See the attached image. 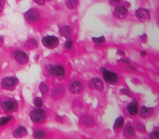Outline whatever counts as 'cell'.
<instances>
[{
	"instance_id": "obj_1",
	"label": "cell",
	"mask_w": 159,
	"mask_h": 139,
	"mask_svg": "<svg viewBox=\"0 0 159 139\" xmlns=\"http://www.w3.org/2000/svg\"><path fill=\"white\" fill-rule=\"evenodd\" d=\"M45 71L48 76L64 80L66 78V69L62 64H47L45 65Z\"/></svg>"
},
{
	"instance_id": "obj_2",
	"label": "cell",
	"mask_w": 159,
	"mask_h": 139,
	"mask_svg": "<svg viewBox=\"0 0 159 139\" xmlns=\"http://www.w3.org/2000/svg\"><path fill=\"white\" fill-rule=\"evenodd\" d=\"M30 119L36 124H43L47 120V113L44 109L40 107H37L31 110Z\"/></svg>"
},
{
	"instance_id": "obj_3",
	"label": "cell",
	"mask_w": 159,
	"mask_h": 139,
	"mask_svg": "<svg viewBox=\"0 0 159 139\" xmlns=\"http://www.w3.org/2000/svg\"><path fill=\"white\" fill-rule=\"evenodd\" d=\"M101 75H102L104 81H106L110 85H113V86L117 85L120 81L119 76L116 72L109 70V69H107L105 67L101 68Z\"/></svg>"
},
{
	"instance_id": "obj_4",
	"label": "cell",
	"mask_w": 159,
	"mask_h": 139,
	"mask_svg": "<svg viewBox=\"0 0 159 139\" xmlns=\"http://www.w3.org/2000/svg\"><path fill=\"white\" fill-rule=\"evenodd\" d=\"M0 106H1L3 111H5L6 113H14L18 110L19 108V105L18 103L11 98H7L5 100H3L1 103H0Z\"/></svg>"
},
{
	"instance_id": "obj_5",
	"label": "cell",
	"mask_w": 159,
	"mask_h": 139,
	"mask_svg": "<svg viewBox=\"0 0 159 139\" xmlns=\"http://www.w3.org/2000/svg\"><path fill=\"white\" fill-rule=\"evenodd\" d=\"M19 80L15 77H5L0 81V87L6 91H13L18 85Z\"/></svg>"
},
{
	"instance_id": "obj_6",
	"label": "cell",
	"mask_w": 159,
	"mask_h": 139,
	"mask_svg": "<svg viewBox=\"0 0 159 139\" xmlns=\"http://www.w3.org/2000/svg\"><path fill=\"white\" fill-rule=\"evenodd\" d=\"M41 42H42V45L49 49V50H53L55 48L58 47L59 45V38L55 36H51V35H48V36H44L41 39Z\"/></svg>"
},
{
	"instance_id": "obj_7",
	"label": "cell",
	"mask_w": 159,
	"mask_h": 139,
	"mask_svg": "<svg viewBox=\"0 0 159 139\" xmlns=\"http://www.w3.org/2000/svg\"><path fill=\"white\" fill-rule=\"evenodd\" d=\"M24 16H25V21L27 23H29V24H36V23H39L41 20L40 13L37 10H35V9L28 10L27 11L25 12Z\"/></svg>"
},
{
	"instance_id": "obj_8",
	"label": "cell",
	"mask_w": 159,
	"mask_h": 139,
	"mask_svg": "<svg viewBox=\"0 0 159 139\" xmlns=\"http://www.w3.org/2000/svg\"><path fill=\"white\" fill-rule=\"evenodd\" d=\"M12 57L14 58V60L22 65L26 64L29 62V57L26 54V52H25L24 50H15L12 51Z\"/></svg>"
},
{
	"instance_id": "obj_9",
	"label": "cell",
	"mask_w": 159,
	"mask_h": 139,
	"mask_svg": "<svg viewBox=\"0 0 159 139\" xmlns=\"http://www.w3.org/2000/svg\"><path fill=\"white\" fill-rule=\"evenodd\" d=\"M68 90L73 94H81L84 91V85L81 80H73L69 83Z\"/></svg>"
},
{
	"instance_id": "obj_10",
	"label": "cell",
	"mask_w": 159,
	"mask_h": 139,
	"mask_svg": "<svg viewBox=\"0 0 159 139\" xmlns=\"http://www.w3.org/2000/svg\"><path fill=\"white\" fill-rule=\"evenodd\" d=\"M88 87L90 90L102 92L104 90V82L100 78H93L89 80Z\"/></svg>"
},
{
	"instance_id": "obj_11",
	"label": "cell",
	"mask_w": 159,
	"mask_h": 139,
	"mask_svg": "<svg viewBox=\"0 0 159 139\" xmlns=\"http://www.w3.org/2000/svg\"><path fill=\"white\" fill-rule=\"evenodd\" d=\"M112 15L116 19L123 20L128 15V10L125 5H119L116 8H114L113 11H112Z\"/></svg>"
},
{
	"instance_id": "obj_12",
	"label": "cell",
	"mask_w": 159,
	"mask_h": 139,
	"mask_svg": "<svg viewBox=\"0 0 159 139\" xmlns=\"http://www.w3.org/2000/svg\"><path fill=\"white\" fill-rule=\"evenodd\" d=\"M135 15L137 17V19L141 22V23H145L148 22L151 19V13L148 10L144 9V8H139L135 11Z\"/></svg>"
},
{
	"instance_id": "obj_13",
	"label": "cell",
	"mask_w": 159,
	"mask_h": 139,
	"mask_svg": "<svg viewBox=\"0 0 159 139\" xmlns=\"http://www.w3.org/2000/svg\"><path fill=\"white\" fill-rule=\"evenodd\" d=\"M65 94V88L61 84H55L52 87L51 95L53 99H61Z\"/></svg>"
},
{
	"instance_id": "obj_14",
	"label": "cell",
	"mask_w": 159,
	"mask_h": 139,
	"mask_svg": "<svg viewBox=\"0 0 159 139\" xmlns=\"http://www.w3.org/2000/svg\"><path fill=\"white\" fill-rule=\"evenodd\" d=\"M127 113L131 117H135L139 114V101L137 99H133L126 106Z\"/></svg>"
},
{
	"instance_id": "obj_15",
	"label": "cell",
	"mask_w": 159,
	"mask_h": 139,
	"mask_svg": "<svg viewBox=\"0 0 159 139\" xmlns=\"http://www.w3.org/2000/svg\"><path fill=\"white\" fill-rule=\"evenodd\" d=\"M154 113V109L152 107H147V106H140L139 108V114L140 118L142 119H147L152 116Z\"/></svg>"
},
{
	"instance_id": "obj_16",
	"label": "cell",
	"mask_w": 159,
	"mask_h": 139,
	"mask_svg": "<svg viewBox=\"0 0 159 139\" xmlns=\"http://www.w3.org/2000/svg\"><path fill=\"white\" fill-rule=\"evenodd\" d=\"M80 121H81V123L85 126V127H93L95 125V120L92 117L88 116V115H83L81 116V118H80Z\"/></svg>"
},
{
	"instance_id": "obj_17",
	"label": "cell",
	"mask_w": 159,
	"mask_h": 139,
	"mask_svg": "<svg viewBox=\"0 0 159 139\" xmlns=\"http://www.w3.org/2000/svg\"><path fill=\"white\" fill-rule=\"evenodd\" d=\"M27 134V130L25 126L19 125L14 131H13V136L15 138H22L25 137Z\"/></svg>"
},
{
	"instance_id": "obj_18",
	"label": "cell",
	"mask_w": 159,
	"mask_h": 139,
	"mask_svg": "<svg viewBox=\"0 0 159 139\" xmlns=\"http://www.w3.org/2000/svg\"><path fill=\"white\" fill-rule=\"evenodd\" d=\"M123 134L126 138H132V137H134L135 136V128L131 124H126L124 127Z\"/></svg>"
},
{
	"instance_id": "obj_19",
	"label": "cell",
	"mask_w": 159,
	"mask_h": 139,
	"mask_svg": "<svg viewBox=\"0 0 159 139\" xmlns=\"http://www.w3.org/2000/svg\"><path fill=\"white\" fill-rule=\"evenodd\" d=\"M59 33L63 37L69 38L72 34V28L69 25H63L59 28Z\"/></svg>"
},
{
	"instance_id": "obj_20",
	"label": "cell",
	"mask_w": 159,
	"mask_h": 139,
	"mask_svg": "<svg viewBox=\"0 0 159 139\" xmlns=\"http://www.w3.org/2000/svg\"><path fill=\"white\" fill-rule=\"evenodd\" d=\"M38 41L34 38H29L24 43V47L26 50H35L38 48Z\"/></svg>"
},
{
	"instance_id": "obj_21",
	"label": "cell",
	"mask_w": 159,
	"mask_h": 139,
	"mask_svg": "<svg viewBox=\"0 0 159 139\" xmlns=\"http://www.w3.org/2000/svg\"><path fill=\"white\" fill-rule=\"evenodd\" d=\"M124 124H125V119L124 117H118L116 119H115V122L113 124V129L116 132H118L119 131H121V129L124 127Z\"/></svg>"
},
{
	"instance_id": "obj_22",
	"label": "cell",
	"mask_w": 159,
	"mask_h": 139,
	"mask_svg": "<svg viewBox=\"0 0 159 139\" xmlns=\"http://www.w3.org/2000/svg\"><path fill=\"white\" fill-rule=\"evenodd\" d=\"M47 136V132L42 129H35L33 131V137L35 138H45Z\"/></svg>"
},
{
	"instance_id": "obj_23",
	"label": "cell",
	"mask_w": 159,
	"mask_h": 139,
	"mask_svg": "<svg viewBox=\"0 0 159 139\" xmlns=\"http://www.w3.org/2000/svg\"><path fill=\"white\" fill-rule=\"evenodd\" d=\"M65 4L68 10H74L79 4V0H65Z\"/></svg>"
},
{
	"instance_id": "obj_24",
	"label": "cell",
	"mask_w": 159,
	"mask_h": 139,
	"mask_svg": "<svg viewBox=\"0 0 159 139\" xmlns=\"http://www.w3.org/2000/svg\"><path fill=\"white\" fill-rule=\"evenodd\" d=\"M73 47H74V40L72 38H70V37L66 38V42L64 44V49L66 51H70V50H72Z\"/></svg>"
},
{
	"instance_id": "obj_25",
	"label": "cell",
	"mask_w": 159,
	"mask_h": 139,
	"mask_svg": "<svg viewBox=\"0 0 159 139\" xmlns=\"http://www.w3.org/2000/svg\"><path fill=\"white\" fill-rule=\"evenodd\" d=\"M39 91H40V93H42V95H46V94H48V93H49L50 89H49V86L47 85V83H46V82L42 81V82L39 84Z\"/></svg>"
},
{
	"instance_id": "obj_26",
	"label": "cell",
	"mask_w": 159,
	"mask_h": 139,
	"mask_svg": "<svg viewBox=\"0 0 159 139\" xmlns=\"http://www.w3.org/2000/svg\"><path fill=\"white\" fill-rule=\"evenodd\" d=\"M92 41H93L95 44H97L98 46H102L103 44H105L106 38H105L104 36H101V37H93V38H92Z\"/></svg>"
},
{
	"instance_id": "obj_27",
	"label": "cell",
	"mask_w": 159,
	"mask_h": 139,
	"mask_svg": "<svg viewBox=\"0 0 159 139\" xmlns=\"http://www.w3.org/2000/svg\"><path fill=\"white\" fill-rule=\"evenodd\" d=\"M11 119H12V117L11 116H5V117L0 118V126H5V125H7Z\"/></svg>"
},
{
	"instance_id": "obj_28",
	"label": "cell",
	"mask_w": 159,
	"mask_h": 139,
	"mask_svg": "<svg viewBox=\"0 0 159 139\" xmlns=\"http://www.w3.org/2000/svg\"><path fill=\"white\" fill-rule=\"evenodd\" d=\"M136 130L139 131V132H146L145 126H144L141 122H139V121L136 122Z\"/></svg>"
},
{
	"instance_id": "obj_29",
	"label": "cell",
	"mask_w": 159,
	"mask_h": 139,
	"mask_svg": "<svg viewBox=\"0 0 159 139\" xmlns=\"http://www.w3.org/2000/svg\"><path fill=\"white\" fill-rule=\"evenodd\" d=\"M149 138H152V139H159V129H154L149 134Z\"/></svg>"
},
{
	"instance_id": "obj_30",
	"label": "cell",
	"mask_w": 159,
	"mask_h": 139,
	"mask_svg": "<svg viewBox=\"0 0 159 139\" xmlns=\"http://www.w3.org/2000/svg\"><path fill=\"white\" fill-rule=\"evenodd\" d=\"M33 103H34L36 107H41L42 105H43V101H42V99L40 97H35Z\"/></svg>"
},
{
	"instance_id": "obj_31",
	"label": "cell",
	"mask_w": 159,
	"mask_h": 139,
	"mask_svg": "<svg viewBox=\"0 0 159 139\" xmlns=\"http://www.w3.org/2000/svg\"><path fill=\"white\" fill-rule=\"evenodd\" d=\"M119 62H120V63H125V66L132 64L131 61H130L128 58H121V59L119 60Z\"/></svg>"
},
{
	"instance_id": "obj_32",
	"label": "cell",
	"mask_w": 159,
	"mask_h": 139,
	"mask_svg": "<svg viewBox=\"0 0 159 139\" xmlns=\"http://www.w3.org/2000/svg\"><path fill=\"white\" fill-rule=\"evenodd\" d=\"M109 3L111 5V6H119L121 4V2L123 1V0H108Z\"/></svg>"
},
{
	"instance_id": "obj_33",
	"label": "cell",
	"mask_w": 159,
	"mask_h": 139,
	"mask_svg": "<svg viewBox=\"0 0 159 139\" xmlns=\"http://www.w3.org/2000/svg\"><path fill=\"white\" fill-rule=\"evenodd\" d=\"M122 94H125V95H127V96H129V97H131V93H130V91L129 90H127V89H122L121 90V92H120Z\"/></svg>"
},
{
	"instance_id": "obj_34",
	"label": "cell",
	"mask_w": 159,
	"mask_h": 139,
	"mask_svg": "<svg viewBox=\"0 0 159 139\" xmlns=\"http://www.w3.org/2000/svg\"><path fill=\"white\" fill-rule=\"evenodd\" d=\"M33 1H34L37 5H39V6H43V5H45V3H46L47 0H33Z\"/></svg>"
},
{
	"instance_id": "obj_35",
	"label": "cell",
	"mask_w": 159,
	"mask_h": 139,
	"mask_svg": "<svg viewBox=\"0 0 159 139\" xmlns=\"http://www.w3.org/2000/svg\"><path fill=\"white\" fill-rule=\"evenodd\" d=\"M4 6H5V0H0V13L3 11Z\"/></svg>"
},
{
	"instance_id": "obj_36",
	"label": "cell",
	"mask_w": 159,
	"mask_h": 139,
	"mask_svg": "<svg viewBox=\"0 0 159 139\" xmlns=\"http://www.w3.org/2000/svg\"><path fill=\"white\" fill-rule=\"evenodd\" d=\"M117 54H118V55H121V56H125V52L123 50H117Z\"/></svg>"
},
{
	"instance_id": "obj_37",
	"label": "cell",
	"mask_w": 159,
	"mask_h": 139,
	"mask_svg": "<svg viewBox=\"0 0 159 139\" xmlns=\"http://www.w3.org/2000/svg\"><path fill=\"white\" fill-rule=\"evenodd\" d=\"M140 55H141L142 57H145V56L147 55V51H146V50H141V51H140Z\"/></svg>"
},
{
	"instance_id": "obj_38",
	"label": "cell",
	"mask_w": 159,
	"mask_h": 139,
	"mask_svg": "<svg viewBox=\"0 0 159 139\" xmlns=\"http://www.w3.org/2000/svg\"><path fill=\"white\" fill-rule=\"evenodd\" d=\"M3 43H4V38L3 37H0V46H2Z\"/></svg>"
},
{
	"instance_id": "obj_39",
	"label": "cell",
	"mask_w": 159,
	"mask_h": 139,
	"mask_svg": "<svg viewBox=\"0 0 159 139\" xmlns=\"http://www.w3.org/2000/svg\"><path fill=\"white\" fill-rule=\"evenodd\" d=\"M56 120H57V121H59V122H63L62 118H61V117H59V116H56Z\"/></svg>"
},
{
	"instance_id": "obj_40",
	"label": "cell",
	"mask_w": 159,
	"mask_h": 139,
	"mask_svg": "<svg viewBox=\"0 0 159 139\" xmlns=\"http://www.w3.org/2000/svg\"><path fill=\"white\" fill-rule=\"evenodd\" d=\"M146 37H147V36H146V35H143V36H141V40L143 41V39H144V41H146Z\"/></svg>"
},
{
	"instance_id": "obj_41",
	"label": "cell",
	"mask_w": 159,
	"mask_h": 139,
	"mask_svg": "<svg viewBox=\"0 0 159 139\" xmlns=\"http://www.w3.org/2000/svg\"><path fill=\"white\" fill-rule=\"evenodd\" d=\"M157 23H158V24H159V14H158V17H157Z\"/></svg>"
},
{
	"instance_id": "obj_42",
	"label": "cell",
	"mask_w": 159,
	"mask_h": 139,
	"mask_svg": "<svg viewBox=\"0 0 159 139\" xmlns=\"http://www.w3.org/2000/svg\"><path fill=\"white\" fill-rule=\"evenodd\" d=\"M47 1H52V0H47Z\"/></svg>"
}]
</instances>
